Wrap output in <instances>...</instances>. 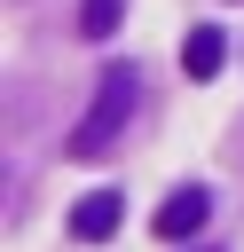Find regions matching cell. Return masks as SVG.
Masks as SVG:
<instances>
[{
  "label": "cell",
  "instance_id": "4",
  "mask_svg": "<svg viewBox=\"0 0 244 252\" xmlns=\"http://www.w3.org/2000/svg\"><path fill=\"white\" fill-rule=\"evenodd\" d=\"M220 63H228V39H220V24H197V32L181 39V71H189V79H213Z\"/></svg>",
  "mask_w": 244,
  "mask_h": 252
},
{
  "label": "cell",
  "instance_id": "2",
  "mask_svg": "<svg viewBox=\"0 0 244 252\" xmlns=\"http://www.w3.org/2000/svg\"><path fill=\"white\" fill-rule=\"evenodd\" d=\"M205 220H213V189H205V181H189V189H173V197L157 205V220H150V228H157L165 244H181V236H197Z\"/></svg>",
  "mask_w": 244,
  "mask_h": 252
},
{
  "label": "cell",
  "instance_id": "1",
  "mask_svg": "<svg viewBox=\"0 0 244 252\" xmlns=\"http://www.w3.org/2000/svg\"><path fill=\"white\" fill-rule=\"evenodd\" d=\"M134 102H142V71H134V63H110V71L94 79V102H87V118L71 126V158H110V150L126 142V118H134Z\"/></svg>",
  "mask_w": 244,
  "mask_h": 252
},
{
  "label": "cell",
  "instance_id": "6",
  "mask_svg": "<svg viewBox=\"0 0 244 252\" xmlns=\"http://www.w3.org/2000/svg\"><path fill=\"white\" fill-rule=\"evenodd\" d=\"M197 252H213V244H197Z\"/></svg>",
  "mask_w": 244,
  "mask_h": 252
},
{
  "label": "cell",
  "instance_id": "3",
  "mask_svg": "<svg viewBox=\"0 0 244 252\" xmlns=\"http://www.w3.org/2000/svg\"><path fill=\"white\" fill-rule=\"evenodd\" d=\"M118 220H126V197H118V189H87V197L71 205V236H79V244H110Z\"/></svg>",
  "mask_w": 244,
  "mask_h": 252
},
{
  "label": "cell",
  "instance_id": "5",
  "mask_svg": "<svg viewBox=\"0 0 244 252\" xmlns=\"http://www.w3.org/2000/svg\"><path fill=\"white\" fill-rule=\"evenodd\" d=\"M118 24H126V0H79V32L87 39H110Z\"/></svg>",
  "mask_w": 244,
  "mask_h": 252
}]
</instances>
